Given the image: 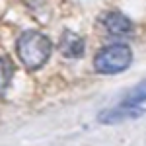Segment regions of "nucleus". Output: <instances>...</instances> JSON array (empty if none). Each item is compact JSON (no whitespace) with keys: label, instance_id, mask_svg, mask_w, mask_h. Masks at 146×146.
Wrapping results in <instances>:
<instances>
[{"label":"nucleus","instance_id":"obj_1","mask_svg":"<svg viewBox=\"0 0 146 146\" xmlns=\"http://www.w3.org/2000/svg\"><path fill=\"white\" fill-rule=\"evenodd\" d=\"M53 43L41 31H23L18 39V56L20 62L29 70H37L51 58Z\"/></svg>","mask_w":146,"mask_h":146},{"label":"nucleus","instance_id":"obj_2","mask_svg":"<svg viewBox=\"0 0 146 146\" xmlns=\"http://www.w3.org/2000/svg\"><path fill=\"white\" fill-rule=\"evenodd\" d=\"M133 62V51L123 43L117 45H107L94 58V68L100 74H119L131 66Z\"/></svg>","mask_w":146,"mask_h":146},{"label":"nucleus","instance_id":"obj_3","mask_svg":"<svg viewBox=\"0 0 146 146\" xmlns=\"http://www.w3.org/2000/svg\"><path fill=\"white\" fill-rule=\"evenodd\" d=\"M144 115V109L142 105H125V103H119L117 107H111V109H103V111L98 115V121L101 125H119L125 123V121H133V119H138Z\"/></svg>","mask_w":146,"mask_h":146},{"label":"nucleus","instance_id":"obj_4","mask_svg":"<svg viewBox=\"0 0 146 146\" xmlns=\"http://www.w3.org/2000/svg\"><path fill=\"white\" fill-rule=\"evenodd\" d=\"M58 51L66 58H80L84 55V39L74 31H64L58 41Z\"/></svg>","mask_w":146,"mask_h":146},{"label":"nucleus","instance_id":"obj_5","mask_svg":"<svg viewBox=\"0 0 146 146\" xmlns=\"http://www.w3.org/2000/svg\"><path fill=\"white\" fill-rule=\"evenodd\" d=\"M101 25L107 29V33H111V35H127L133 29L131 20L127 16H123L121 12H107L101 18Z\"/></svg>","mask_w":146,"mask_h":146},{"label":"nucleus","instance_id":"obj_6","mask_svg":"<svg viewBox=\"0 0 146 146\" xmlns=\"http://www.w3.org/2000/svg\"><path fill=\"white\" fill-rule=\"evenodd\" d=\"M14 72H16L14 62H12L8 56H0V98L6 94L12 78H14Z\"/></svg>","mask_w":146,"mask_h":146},{"label":"nucleus","instance_id":"obj_7","mask_svg":"<svg viewBox=\"0 0 146 146\" xmlns=\"http://www.w3.org/2000/svg\"><path fill=\"white\" fill-rule=\"evenodd\" d=\"M144 101H146V80L140 82L138 86H135V88L123 98L121 103H125V105H142Z\"/></svg>","mask_w":146,"mask_h":146}]
</instances>
